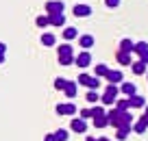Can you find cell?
<instances>
[{"mask_svg":"<svg viewBox=\"0 0 148 141\" xmlns=\"http://www.w3.org/2000/svg\"><path fill=\"white\" fill-rule=\"evenodd\" d=\"M107 122H109L113 128L131 126V124H133V115H131L129 111H118V109H113L109 115H107Z\"/></svg>","mask_w":148,"mask_h":141,"instance_id":"6da1fadb","label":"cell"},{"mask_svg":"<svg viewBox=\"0 0 148 141\" xmlns=\"http://www.w3.org/2000/svg\"><path fill=\"white\" fill-rule=\"evenodd\" d=\"M57 54H59L61 65H72L74 63V50H72V46H70V41H65V44H61L57 48Z\"/></svg>","mask_w":148,"mask_h":141,"instance_id":"7a4b0ae2","label":"cell"},{"mask_svg":"<svg viewBox=\"0 0 148 141\" xmlns=\"http://www.w3.org/2000/svg\"><path fill=\"white\" fill-rule=\"evenodd\" d=\"M118 93H120V89H118V85H107L105 87V91H102V96H100V102L105 106H109V104H113L116 102V98H118Z\"/></svg>","mask_w":148,"mask_h":141,"instance_id":"3957f363","label":"cell"},{"mask_svg":"<svg viewBox=\"0 0 148 141\" xmlns=\"http://www.w3.org/2000/svg\"><path fill=\"white\" fill-rule=\"evenodd\" d=\"M76 85H85V87H89V89H98V87H100V78L89 76L87 72H83V74H79V80H76Z\"/></svg>","mask_w":148,"mask_h":141,"instance_id":"277c9868","label":"cell"},{"mask_svg":"<svg viewBox=\"0 0 148 141\" xmlns=\"http://www.w3.org/2000/svg\"><path fill=\"white\" fill-rule=\"evenodd\" d=\"M55 13H65V2H61V0H48L46 2V15H55Z\"/></svg>","mask_w":148,"mask_h":141,"instance_id":"5b68a950","label":"cell"},{"mask_svg":"<svg viewBox=\"0 0 148 141\" xmlns=\"http://www.w3.org/2000/svg\"><path fill=\"white\" fill-rule=\"evenodd\" d=\"M89 63H92V54H89V50H81V54H74V65H79L81 69L89 67Z\"/></svg>","mask_w":148,"mask_h":141,"instance_id":"8992f818","label":"cell"},{"mask_svg":"<svg viewBox=\"0 0 148 141\" xmlns=\"http://www.w3.org/2000/svg\"><path fill=\"white\" fill-rule=\"evenodd\" d=\"M72 13L76 15V18H87V15H92V7L85 5V2H79V5H74Z\"/></svg>","mask_w":148,"mask_h":141,"instance_id":"52a82bcc","label":"cell"},{"mask_svg":"<svg viewBox=\"0 0 148 141\" xmlns=\"http://www.w3.org/2000/svg\"><path fill=\"white\" fill-rule=\"evenodd\" d=\"M76 104H72V102H68V104H65V102H61V104H57V113L59 115H74L76 113Z\"/></svg>","mask_w":148,"mask_h":141,"instance_id":"ba28073f","label":"cell"},{"mask_svg":"<svg viewBox=\"0 0 148 141\" xmlns=\"http://www.w3.org/2000/svg\"><path fill=\"white\" fill-rule=\"evenodd\" d=\"M105 78L111 82V85H120V82H122V78H124V76H122V72H120V69H107Z\"/></svg>","mask_w":148,"mask_h":141,"instance_id":"9c48e42d","label":"cell"},{"mask_svg":"<svg viewBox=\"0 0 148 141\" xmlns=\"http://www.w3.org/2000/svg\"><path fill=\"white\" fill-rule=\"evenodd\" d=\"M146 128H148V117H146V115H142V117H139L135 124H131V130H135L137 135L146 132Z\"/></svg>","mask_w":148,"mask_h":141,"instance_id":"30bf717a","label":"cell"},{"mask_svg":"<svg viewBox=\"0 0 148 141\" xmlns=\"http://www.w3.org/2000/svg\"><path fill=\"white\" fill-rule=\"evenodd\" d=\"M70 128H72L74 132H85V130H87V122H85V119H81V117H76V119H72V122H70Z\"/></svg>","mask_w":148,"mask_h":141,"instance_id":"8fae6325","label":"cell"},{"mask_svg":"<svg viewBox=\"0 0 148 141\" xmlns=\"http://www.w3.org/2000/svg\"><path fill=\"white\" fill-rule=\"evenodd\" d=\"M79 44H81V50H89V48L96 44V39H94L92 35H79Z\"/></svg>","mask_w":148,"mask_h":141,"instance_id":"7c38bea8","label":"cell"},{"mask_svg":"<svg viewBox=\"0 0 148 141\" xmlns=\"http://www.w3.org/2000/svg\"><path fill=\"white\" fill-rule=\"evenodd\" d=\"M142 106H146V100H144L139 93H135V96L129 98V109H142Z\"/></svg>","mask_w":148,"mask_h":141,"instance_id":"4fadbf2b","label":"cell"},{"mask_svg":"<svg viewBox=\"0 0 148 141\" xmlns=\"http://www.w3.org/2000/svg\"><path fill=\"white\" fill-rule=\"evenodd\" d=\"M48 22L50 26H65V13H55V15H48Z\"/></svg>","mask_w":148,"mask_h":141,"instance_id":"5bb4252c","label":"cell"},{"mask_svg":"<svg viewBox=\"0 0 148 141\" xmlns=\"http://www.w3.org/2000/svg\"><path fill=\"white\" fill-rule=\"evenodd\" d=\"M118 89H120L126 98H131V96H135V93H137V87H135L133 82H122V85L118 87Z\"/></svg>","mask_w":148,"mask_h":141,"instance_id":"9a60e30c","label":"cell"},{"mask_svg":"<svg viewBox=\"0 0 148 141\" xmlns=\"http://www.w3.org/2000/svg\"><path fill=\"white\" fill-rule=\"evenodd\" d=\"M131 67H133V74H135V76H142V74L148 72V65L144 63V61H133V63H131Z\"/></svg>","mask_w":148,"mask_h":141,"instance_id":"2e32d148","label":"cell"},{"mask_svg":"<svg viewBox=\"0 0 148 141\" xmlns=\"http://www.w3.org/2000/svg\"><path fill=\"white\" fill-rule=\"evenodd\" d=\"M116 59H118V63H120V65H131V63H133V54H131V52H122V50H118Z\"/></svg>","mask_w":148,"mask_h":141,"instance_id":"e0dca14e","label":"cell"},{"mask_svg":"<svg viewBox=\"0 0 148 141\" xmlns=\"http://www.w3.org/2000/svg\"><path fill=\"white\" fill-rule=\"evenodd\" d=\"M39 41H42V46H48V48H52V46L57 44V35H52V33H44V35L39 37Z\"/></svg>","mask_w":148,"mask_h":141,"instance_id":"ac0fdd59","label":"cell"},{"mask_svg":"<svg viewBox=\"0 0 148 141\" xmlns=\"http://www.w3.org/2000/svg\"><path fill=\"white\" fill-rule=\"evenodd\" d=\"M144 52H148V44L146 41H133V54L142 57Z\"/></svg>","mask_w":148,"mask_h":141,"instance_id":"d6986e66","label":"cell"},{"mask_svg":"<svg viewBox=\"0 0 148 141\" xmlns=\"http://www.w3.org/2000/svg\"><path fill=\"white\" fill-rule=\"evenodd\" d=\"M79 37V31L74 26H63V39L65 41H72V39H76Z\"/></svg>","mask_w":148,"mask_h":141,"instance_id":"ffe728a7","label":"cell"},{"mask_svg":"<svg viewBox=\"0 0 148 141\" xmlns=\"http://www.w3.org/2000/svg\"><path fill=\"white\" fill-rule=\"evenodd\" d=\"M63 91H65V96H68V98H74V96H76V82H74V80H65Z\"/></svg>","mask_w":148,"mask_h":141,"instance_id":"44dd1931","label":"cell"},{"mask_svg":"<svg viewBox=\"0 0 148 141\" xmlns=\"http://www.w3.org/2000/svg\"><path fill=\"white\" fill-rule=\"evenodd\" d=\"M129 132H131V126H120V128H116V137H118V141H124L126 137H129Z\"/></svg>","mask_w":148,"mask_h":141,"instance_id":"7402d4cb","label":"cell"},{"mask_svg":"<svg viewBox=\"0 0 148 141\" xmlns=\"http://www.w3.org/2000/svg\"><path fill=\"white\" fill-rule=\"evenodd\" d=\"M52 135H55V141H68L70 139V132L65 130V128H59V130H55Z\"/></svg>","mask_w":148,"mask_h":141,"instance_id":"603a6c76","label":"cell"},{"mask_svg":"<svg viewBox=\"0 0 148 141\" xmlns=\"http://www.w3.org/2000/svg\"><path fill=\"white\" fill-rule=\"evenodd\" d=\"M107 69H109V65H105V63H98L96 67H94V74H96V78H105Z\"/></svg>","mask_w":148,"mask_h":141,"instance_id":"cb8c5ba5","label":"cell"},{"mask_svg":"<svg viewBox=\"0 0 148 141\" xmlns=\"http://www.w3.org/2000/svg\"><path fill=\"white\" fill-rule=\"evenodd\" d=\"M120 50L122 52H131V54H133V41H131V39H122L120 41Z\"/></svg>","mask_w":148,"mask_h":141,"instance_id":"d4e9b609","label":"cell"},{"mask_svg":"<svg viewBox=\"0 0 148 141\" xmlns=\"http://www.w3.org/2000/svg\"><path fill=\"white\" fill-rule=\"evenodd\" d=\"M85 98H87V102H92V104H94V102L100 100V93H98L96 89H92V91H87V96H85Z\"/></svg>","mask_w":148,"mask_h":141,"instance_id":"484cf974","label":"cell"},{"mask_svg":"<svg viewBox=\"0 0 148 141\" xmlns=\"http://www.w3.org/2000/svg\"><path fill=\"white\" fill-rule=\"evenodd\" d=\"M35 24L39 28H46L48 24H50V22H48V15H39V18H35Z\"/></svg>","mask_w":148,"mask_h":141,"instance_id":"4316f807","label":"cell"},{"mask_svg":"<svg viewBox=\"0 0 148 141\" xmlns=\"http://www.w3.org/2000/svg\"><path fill=\"white\" fill-rule=\"evenodd\" d=\"M116 109L118 111H129V100H118L116 102Z\"/></svg>","mask_w":148,"mask_h":141,"instance_id":"83f0119b","label":"cell"},{"mask_svg":"<svg viewBox=\"0 0 148 141\" xmlns=\"http://www.w3.org/2000/svg\"><path fill=\"white\" fill-rule=\"evenodd\" d=\"M122 0H105V5L109 7V9H116V7H120Z\"/></svg>","mask_w":148,"mask_h":141,"instance_id":"f1b7e54d","label":"cell"},{"mask_svg":"<svg viewBox=\"0 0 148 141\" xmlns=\"http://www.w3.org/2000/svg\"><path fill=\"white\" fill-rule=\"evenodd\" d=\"M63 87H65V78H57V80H55V89L63 91Z\"/></svg>","mask_w":148,"mask_h":141,"instance_id":"f546056e","label":"cell"},{"mask_svg":"<svg viewBox=\"0 0 148 141\" xmlns=\"http://www.w3.org/2000/svg\"><path fill=\"white\" fill-rule=\"evenodd\" d=\"M92 117V109H81V119H87Z\"/></svg>","mask_w":148,"mask_h":141,"instance_id":"4dcf8cb0","label":"cell"},{"mask_svg":"<svg viewBox=\"0 0 148 141\" xmlns=\"http://www.w3.org/2000/svg\"><path fill=\"white\" fill-rule=\"evenodd\" d=\"M139 61H144V63H146V65H148V52H144V54H142V57H139Z\"/></svg>","mask_w":148,"mask_h":141,"instance_id":"1f68e13d","label":"cell"},{"mask_svg":"<svg viewBox=\"0 0 148 141\" xmlns=\"http://www.w3.org/2000/svg\"><path fill=\"white\" fill-rule=\"evenodd\" d=\"M44 141H55V135H46V137H44Z\"/></svg>","mask_w":148,"mask_h":141,"instance_id":"d6a6232c","label":"cell"},{"mask_svg":"<svg viewBox=\"0 0 148 141\" xmlns=\"http://www.w3.org/2000/svg\"><path fill=\"white\" fill-rule=\"evenodd\" d=\"M5 52H7V46H5V44H0V54H5Z\"/></svg>","mask_w":148,"mask_h":141,"instance_id":"836d02e7","label":"cell"},{"mask_svg":"<svg viewBox=\"0 0 148 141\" xmlns=\"http://www.w3.org/2000/svg\"><path fill=\"white\" fill-rule=\"evenodd\" d=\"M0 63H5V54H0Z\"/></svg>","mask_w":148,"mask_h":141,"instance_id":"e575fe53","label":"cell"},{"mask_svg":"<svg viewBox=\"0 0 148 141\" xmlns=\"http://www.w3.org/2000/svg\"><path fill=\"white\" fill-rule=\"evenodd\" d=\"M85 141H96V139H94V137H87V139H85Z\"/></svg>","mask_w":148,"mask_h":141,"instance_id":"d590c367","label":"cell"},{"mask_svg":"<svg viewBox=\"0 0 148 141\" xmlns=\"http://www.w3.org/2000/svg\"><path fill=\"white\" fill-rule=\"evenodd\" d=\"M96 141H111V139H105V137H102V139H96Z\"/></svg>","mask_w":148,"mask_h":141,"instance_id":"8d00e7d4","label":"cell"},{"mask_svg":"<svg viewBox=\"0 0 148 141\" xmlns=\"http://www.w3.org/2000/svg\"><path fill=\"white\" fill-rule=\"evenodd\" d=\"M144 115H146V117H148V104H146V113H144Z\"/></svg>","mask_w":148,"mask_h":141,"instance_id":"74e56055","label":"cell"},{"mask_svg":"<svg viewBox=\"0 0 148 141\" xmlns=\"http://www.w3.org/2000/svg\"><path fill=\"white\" fill-rule=\"evenodd\" d=\"M146 76H148V72H146Z\"/></svg>","mask_w":148,"mask_h":141,"instance_id":"f35d334b","label":"cell"}]
</instances>
